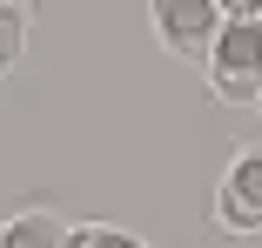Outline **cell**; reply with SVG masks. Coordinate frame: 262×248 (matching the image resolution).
Masks as SVG:
<instances>
[{"label": "cell", "instance_id": "cell-1", "mask_svg": "<svg viewBox=\"0 0 262 248\" xmlns=\"http://www.w3.org/2000/svg\"><path fill=\"white\" fill-rule=\"evenodd\" d=\"M208 94L229 108H255L262 94V0H222V27L202 54Z\"/></svg>", "mask_w": 262, "mask_h": 248}, {"label": "cell", "instance_id": "cell-2", "mask_svg": "<svg viewBox=\"0 0 262 248\" xmlns=\"http://www.w3.org/2000/svg\"><path fill=\"white\" fill-rule=\"evenodd\" d=\"M222 235H262V141L235 147L222 181H215V208H208Z\"/></svg>", "mask_w": 262, "mask_h": 248}, {"label": "cell", "instance_id": "cell-3", "mask_svg": "<svg viewBox=\"0 0 262 248\" xmlns=\"http://www.w3.org/2000/svg\"><path fill=\"white\" fill-rule=\"evenodd\" d=\"M148 27H155V40H162L168 54L202 61L208 40H215V27H222V0H155Z\"/></svg>", "mask_w": 262, "mask_h": 248}, {"label": "cell", "instance_id": "cell-4", "mask_svg": "<svg viewBox=\"0 0 262 248\" xmlns=\"http://www.w3.org/2000/svg\"><path fill=\"white\" fill-rule=\"evenodd\" d=\"M0 248H68V228L54 208H20L0 221Z\"/></svg>", "mask_w": 262, "mask_h": 248}, {"label": "cell", "instance_id": "cell-5", "mask_svg": "<svg viewBox=\"0 0 262 248\" xmlns=\"http://www.w3.org/2000/svg\"><path fill=\"white\" fill-rule=\"evenodd\" d=\"M27 54V7L20 0H0V81H7Z\"/></svg>", "mask_w": 262, "mask_h": 248}, {"label": "cell", "instance_id": "cell-6", "mask_svg": "<svg viewBox=\"0 0 262 248\" xmlns=\"http://www.w3.org/2000/svg\"><path fill=\"white\" fill-rule=\"evenodd\" d=\"M68 248H148V241L115 221H81V228H68Z\"/></svg>", "mask_w": 262, "mask_h": 248}, {"label": "cell", "instance_id": "cell-7", "mask_svg": "<svg viewBox=\"0 0 262 248\" xmlns=\"http://www.w3.org/2000/svg\"><path fill=\"white\" fill-rule=\"evenodd\" d=\"M255 108H262V94H255Z\"/></svg>", "mask_w": 262, "mask_h": 248}]
</instances>
